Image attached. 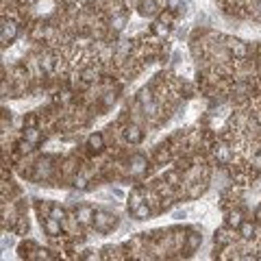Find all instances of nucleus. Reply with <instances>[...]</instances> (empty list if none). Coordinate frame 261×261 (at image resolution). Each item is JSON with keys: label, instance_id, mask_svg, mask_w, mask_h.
Instances as JSON below:
<instances>
[{"label": "nucleus", "instance_id": "a211bd4d", "mask_svg": "<svg viewBox=\"0 0 261 261\" xmlns=\"http://www.w3.org/2000/svg\"><path fill=\"white\" fill-rule=\"evenodd\" d=\"M166 5H168L170 11H176L181 7V0H166Z\"/></svg>", "mask_w": 261, "mask_h": 261}, {"label": "nucleus", "instance_id": "6e6552de", "mask_svg": "<svg viewBox=\"0 0 261 261\" xmlns=\"http://www.w3.org/2000/svg\"><path fill=\"white\" fill-rule=\"evenodd\" d=\"M153 33H155L157 37H166L168 33H170V26L166 22H155L153 24Z\"/></svg>", "mask_w": 261, "mask_h": 261}, {"label": "nucleus", "instance_id": "f03ea898", "mask_svg": "<svg viewBox=\"0 0 261 261\" xmlns=\"http://www.w3.org/2000/svg\"><path fill=\"white\" fill-rule=\"evenodd\" d=\"M0 35H3V44H11L13 39L18 37V26L16 22H11V20H3V31H0Z\"/></svg>", "mask_w": 261, "mask_h": 261}, {"label": "nucleus", "instance_id": "7ed1b4c3", "mask_svg": "<svg viewBox=\"0 0 261 261\" xmlns=\"http://www.w3.org/2000/svg\"><path fill=\"white\" fill-rule=\"evenodd\" d=\"M44 228H46V233H48V235L57 237V235L61 233V220H57V218H46V220H44Z\"/></svg>", "mask_w": 261, "mask_h": 261}, {"label": "nucleus", "instance_id": "423d86ee", "mask_svg": "<svg viewBox=\"0 0 261 261\" xmlns=\"http://www.w3.org/2000/svg\"><path fill=\"white\" fill-rule=\"evenodd\" d=\"M133 215H135L137 220H146L148 215H150V207L144 205V202H137V205L133 207Z\"/></svg>", "mask_w": 261, "mask_h": 261}, {"label": "nucleus", "instance_id": "39448f33", "mask_svg": "<svg viewBox=\"0 0 261 261\" xmlns=\"http://www.w3.org/2000/svg\"><path fill=\"white\" fill-rule=\"evenodd\" d=\"M140 13L142 16H155L157 13V0H142L140 3Z\"/></svg>", "mask_w": 261, "mask_h": 261}, {"label": "nucleus", "instance_id": "4468645a", "mask_svg": "<svg viewBox=\"0 0 261 261\" xmlns=\"http://www.w3.org/2000/svg\"><path fill=\"white\" fill-rule=\"evenodd\" d=\"M215 155H218V159H220L222 163H226V161H228V157H231V153H228V148H226V146H220L218 150H215Z\"/></svg>", "mask_w": 261, "mask_h": 261}, {"label": "nucleus", "instance_id": "f3484780", "mask_svg": "<svg viewBox=\"0 0 261 261\" xmlns=\"http://www.w3.org/2000/svg\"><path fill=\"white\" fill-rule=\"evenodd\" d=\"M52 218H57V220H63V218H65L63 209H59V207H52Z\"/></svg>", "mask_w": 261, "mask_h": 261}, {"label": "nucleus", "instance_id": "1a4fd4ad", "mask_svg": "<svg viewBox=\"0 0 261 261\" xmlns=\"http://www.w3.org/2000/svg\"><path fill=\"white\" fill-rule=\"evenodd\" d=\"M89 148L91 150H102V146H104V140H102V135L100 133H96V135H91L89 137Z\"/></svg>", "mask_w": 261, "mask_h": 261}, {"label": "nucleus", "instance_id": "ddd939ff", "mask_svg": "<svg viewBox=\"0 0 261 261\" xmlns=\"http://www.w3.org/2000/svg\"><path fill=\"white\" fill-rule=\"evenodd\" d=\"M241 222H244V220H241V213L239 211H233L231 215H228V226H239Z\"/></svg>", "mask_w": 261, "mask_h": 261}, {"label": "nucleus", "instance_id": "2eb2a0df", "mask_svg": "<svg viewBox=\"0 0 261 261\" xmlns=\"http://www.w3.org/2000/svg\"><path fill=\"white\" fill-rule=\"evenodd\" d=\"M200 241H202V237H200L198 233H192V235H189V250H196Z\"/></svg>", "mask_w": 261, "mask_h": 261}, {"label": "nucleus", "instance_id": "f257e3e1", "mask_svg": "<svg viewBox=\"0 0 261 261\" xmlns=\"http://www.w3.org/2000/svg\"><path fill=\"white\" fill-rule=\"evenodd\" d=\"M115 226V215H109V213H96V228L100 233H109L111 228Z\"/></svg>", "mask_w": 261, "mask_h": 261}, {"label": "nucleus", "instance_id": "0eeeda50", "mask_svg": "<svg viewBox=\"0 0 261 261\" xmlns=\"http://www.w3.org/2000/svg\"><path fill=\"white\" fill-rule=\"evenodd\" d=\"M91 215H94V209L91 207H81L78 209V222H81V224H89V220H91Z\"/></svg>", "mask_w": 261, "mask_h": 261}, {"label": "nucleus", "instance_id": "9b49d317", "mask_svg": "<svg viewBox=\"0 0 261 261\" xmlns=\"http://www.w3.org/2000/svg\"><path fill=\"white\" fill-rule=\"evenodd\" d=\"M228 48H231L237 57H244V55H246V44H244V42H237V39L228 44Z\"/></svg>", "mask_w": 261, "mask_h": 261}, {"label": "nucleus", "instance_id": "dca6fc26", "mask_svg": "<svg viewBox=\"0 0 261 261\" xmlns=\"http://www.w3.org/2000/svg\"><path fill=\"white\" fill-rule=\"evenodd\" d=\"M124 24H126V18H124V16H120V18H115V20H113V29H115V31L124 29Z\"/></svg>", "mask_w": 261, "mask_h": 261}, {"label": "nucleus", "instance_id": "9d476101", "mask_svg": "<svg viewBox=\"0 0 261 261\" xmlns=\"http://www.w3.org/2000/svg\"><path fill=\"white\" fill-rule=\"evenodd\" d=\"M239 233H241V237H244V239H250L252 233H254V226L250 224V222H241V224H239Z\"/></svg>", "mask_w": 261, "mask_h": 261}, {"label": "nucleus", "instance_id": "20e7f679", "mask_svg": "<svg viewBox=\"0 0 261 261\" xmlns=\"http://www.w3.org/2000/svg\"><path fill=\"white\" fill-rule=\"evenodd\" d=\"M124 137H126V142L130 144H140L144 133L140 130V126H135V124H130V126H126V130H124Z\"/></svg>", "mask_w": 261, "mask_h": 261}, {"label": "nucleus", "instance_id": "f8f14e48", "mask_svg": "<svg viewBox=\"0 0 261 261\" xmlns=\"http://www.w3.org/2000/svg\"><path fill=\"white\" fill-rule=\"evenodd\" d=\"M24 137H26V142H29V144H37V142H39L37 128H26V130H24Z\"/></svg>", "mask_w": 261, "mask_h": 261}]
</instances>
